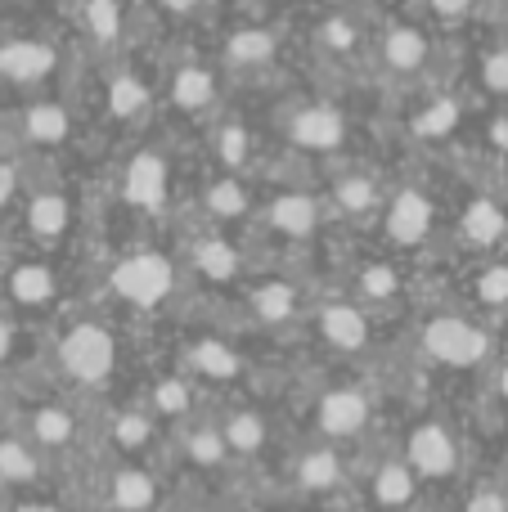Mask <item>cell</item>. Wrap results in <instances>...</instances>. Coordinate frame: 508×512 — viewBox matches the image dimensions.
I'll use <instances>...</instances> for the list:
<instances>
[{"mask_svg": "<svg viewBox=\"0 0 508 512\" xmlns=\"http://www.w3.org/2000/svg\"><path fill=\"white\" fill-rule=\"evenodd\" d=\"M45 477H50V459L23 432L5 427L0 432V490L5 495H36Z\"/></svg>", "mask_w": 508, "mask_h": 512, "instance_id": "44dd1931", "label": "cell"}, {"mask_svg": "<svg viewBox=\"0 0 508 512\" xmlns=\"http://www.w3.org/2000/svg\"><path fill=\"white\" fill-rule=\"evenodd\" d=\"M504 477H508V445H504Z\"/></svg>", "mask_w": 508, "mask_h": 512, "instance_id": "f907efd6", "label": "cell"}, {"mask_svg": "<svg viewBox=\"0 0 508 512\" xmlns=\"http://www.w3.org/2000/svg\"><path fill=\"white\" fill-rule=\"evenodd\" d=\"M198 400H203V387H198V382L189 378L180 364L149 373V378H144V387H140V405L149 409L162 427H176V423L198 418Z\"/></svg>", "mask_w": 508, "mask_h": 512, "instance_id": "e0dca14e", "label": "cell"}, {"mask_svg": "<svg viewBox=\"0 0 508 512\" xmlns=\"http://www.w3.org/2000/svg\"><path fill=\"white\" fill-rule=\"evenodd\" d=\"M459 117H464V108H459V99L441 95V99H432V104L423 108L419 117H414V131H419L423 140H446V135H455Z\"/></svg>", "mask_w": 508, "mask_h": 512, "instance_id": "8d00e7d4", "label": "cell"}, {"mask_svg": "<svg viewBox=\"0 0 508 512\" xmlns=\"http://www.w3.org/2000/svg\"><path fill=\"white\" fill-rule=\"evenodd\" d=\"M203 212L212 216L216 230H225V225H243L252 212H257L248 176H230V171H221V176L203 189Z\"/></svg>", "mask_w": 508, "mask_h": 512, "instance_id": "1f68e13d", "label": "cell"}, {"mask_svg": "<svg viewBox=\"0 0 508 512\" xmlns=\"http://www.w3.org/2000/svg\"><path fill=\"white\" fill-rule=\"evenodd\" d=\"M473 301L486 310H504L508 306V261H486L473 274Z\"/></svg>", "mask_w": 508, "mask_h": 512, "instance_id": "74e56055", "label": "cell"}, {"mask_svg": "<svg viewBox=\"0 0 508 512\" xmlns=\"http://www.w3.org/2000/svg\"><path fill=\"white\" fill-rule=\"evenodd\" d=\"M347 113L329 99H306L284 117V140L302 153H338L347 144Z\"/></svg>", "mask_w": 508, "mask_h": 512, "instance_id": "9a60e30c", "label": "cell"}, {"mask_svg": "<svg viewBox=\"0 0 508 512\" xmlns=\"http://www.w3.org/2000/svg\"><path fill=\"white\" fill-rule=\"evenodd\" d=\"M117 360H122V342L117 328L104 315H72L63 319L59 337H54V369L63 382L77 391H99L113 382Z\"/></svg>", "mask_w": 508, "mask_h": 512, "instance_id": "6da1fadb", "label": "cell"}, {"mask_svg": "<svg viewBox=\"0 0 508 512\" xmlns=\"http://www.w3.org/2000/svg\"><path fill=\"white\" fill-rule=\"evenodd\" d=\"M495 400H500V405H508V364H500V369H495Z\"/></svg>", "mask_w": 508, "mask_h": 512, "instance_id": "c3c4849f", "label": "cell"}, {"mask_svg": "<svg viewBox=\"0 0 508 512\" xmlns=\"http://www.w3.org/2000/svg\"><path fill=\"white\" fill-rule=\"evenodd\" d=\"M315 41L333 54H351V50H360V23L347 14H329L320 27H315Z\"/></svg>", "mask_w": 508, "mask_h": 512, "instance_id": "f35d334b", "label": "cell"}, {"mask_svg": "<svg viewBox=\"0 0 508 512\" xmlns=\"http://www.w3.org/2000/svg\"><path fill=\"white\" fill-rule=\"evenodd\" d=\"M72 221H77V207H72L68 189H32L23 207V225L32 234V243L41 248H59L72 234Z\"/></svg>", "mask_w": 508, "mask_h": 512, "instance_id": "cb8c5ba5", "label": "cell"}, {"mask_svg": "<svg viewBox=\"0 0 508 512\" xmlns=\"http://www.w3.org/2000/svg\"><path fill=\"white\" fill-rule=\"evenodd\" d=\"M396 454L405 459V468L414 472V481L423 486H455L464 477V441L441 414H419L401 432Z\"/></svg>", "mask_w": 508, "mask_h": 512, "instance_id": "277c9868", "label": "cell"}, {"mask_svg": "<svg viewBox=\"0 0 508 512\" xmlns=\"http://www.w3.org/2000/svg\"><path fill=\"white\" fill-rule=\"evenodd\" d=\"M162 441V423L140 405H113L104 414V432H99V445H104L108 459H149Z\"/></svg>", "mask_w": 508, "mask_h": 512, "instance_id": "2e32d148", "label": "cell"}, {"mask_svg": "<svg viewBox=\"0 0 508 512\" xmlns=\"http://www.w3.org/2000/svg\"><path fill=\"white\" fill-rule=\"evenodd\" d=\"M0 306L14 315H41V310L63 306V274L45 256H23L0 274Z\"/></svg>", "mask_w": 508, "mask_h": 512, "instance_id": "8fae6325", "label": "cell"}, {"mask_svg": "<svg viewBox=\"0 0 508 512\" xmlns=\"http://www.w3.org/2000/svg\"><path fill=\"white\" fill-rule=\"evenodd\" d=\"M266 512H306L302 504H279V508H266Z\"/></svg>", "mask_w": 508, "mask_h": 512, "instance_id": "681fc988", "label": "cell"}, {"mask_svg": "<svg viewBox=\"0 0 508 512\" xmlns=\"http://www.w3.org/2000/svg\"><path fill=\"white\" fill-rule=\"evenodd\" d=\"M212 158L221 162V171L230 176H248L257 167V135L239 122V117H225L212 126Z\"/></svg>", "mask_w": 508, "mask_h": 512, "instance_id": "836d02e7", "label": "cell"}, {"mask_svg": "<svg viewBox=\"0 0 508 512\" xmlns=\"http://www.w3.org/2000/svg\"><path fill=\"white\" fill-rule=\"evenodd\" d=\"M59 68V50L45 36H5L0 41V81L9 86H36V81L54 77Z\"/></svg>", "mask_w": 508, "mask_h": 512, "instance_id": "603a6c76", "label": "cell"}, {"mask_svg": "<svg viewBox=\"0 0 508 512\" xmlns=\"http://www.w3.org/2000/svg\"><path fill=\"white\" fill-rule=\"evenodd\" d=\"M23 414H18V427L14 432H23L27 441L36 445V450L45 454V459H54V454H72L81 445V414L72 400L63 396H36L27 400V405H18Z\"/></svg>", "mask_w": 508, "mask_h": 512, "instance_id": "30bf717a", "label": "cell"}, {"mask_svg": "<svg viewBox=\"0 0 508 512\" xmlns=\"http://www.w3.org/2000/svg\"><path fill=\"white\" fill-rule=\"evenodd\" d=\"M122 203L144 216H158L171 203V162L162 149H140L122 167Z\"/></svg>", "mask_w": 508, "mask_h": 512, "instance_id": "ac0fdd59", "label": "cell"}, {"mask_svg": "<svg viewBox=\"0 0 508 512\" xmlns=\"http://www.w3.org/2000/svg\"><path fill=\"white\" fill-rule=\"evenodd\" d=\"M81 27L95 45L122 41V5L117 0H81Z\"/></svg>", "mask_w": 508, "mask_h": 512, "instance_id": "d590c367", "label": "cell"}, {"mask_svg": "<svg viewBox=\"0 0 508 512\" xmlns=\"http://www.w3.org/2000/svg\"><path fill=\"white\" fill-rule=\"evenodd\" d=\"M221 59L230 72H261L279 59V36L270 32V27H257V23L234 27L221 45Z\"/></svg>", "mask_w": 508, "mask_h": 512, "instance_id": "f546056e", "label": "cell"}, {"mask_svg": "<svg viewBox=\"0 0 508 512\" xmlns=\"http://www.w3.org/2000/svg\"><path fill=\"white\" fill-rule=\"evenodd\" d=\"M185 274H198V279H207V283H239L243 274H248V261H243V252H239V243L230 239L225 230H207V234H198L194 243L185 248Z\"/></svg>", "mask_w": 508, "mask_h": 512, "instance_id": "7402d4cb", "label": "cell"}, {"mask_svg": "<svg viewBox=\"0 0 508 512\" xmlns=\"http://www.w3.org/2000/svg\"><path fill=\"white\" fill-rule=\"evenodd\" d=\"M311 333L329 355L356 360L374 346V310L351 297H320L311 310Z\"/></svg>", "mask_w": 508, "mask_h": 512, "instance_id": "9c48e42d", "label": "cell"}, {"mask_svg": "<svg viewBox=\"0 0 508 512\" xmlns=\"http://www.w3.org/2000/svg\"><path fill=\"white\" fill-rule=\"evenodd\" d=\"M311 436L315 441H333V445H356L374 432L378 418V396L369 382L360 378H333L324 382L311 396Z\"/></svg>", "mask_w": 508, "mask_h": 512, "instance_id": "3957f363", "label": "cell"}, {"mask_svg": "<svg viewBox=\"0 0 508 512\" xmlns=\"http://www.w3.org/2000/svg\"><path fill=\"white\" fill-rule=\"evenodd\" d=\"M432 59V41L423 27L414 23H392L383 32V68L396 77H419Z\"/></svg>", "mask_w": 508, "mask_h": 512, "instance_id": "4dcf8cb0", "label": "cell"}, {"mask_svg": "<svg viewBox=\"0 0 508 512\" xmlns=\"http://www.w3.org/2000/svg\"><path fill=\"white\" fill-rule=\"evenodd\" d=\"M351 490H360V512H410L419 504V481L396 450L369 459Z\"/></svg>", "mask_w": 508, "mask_h": 512, "instance_id": "7c38bea8", "label": "cell"}, {"mask_svg": "<svg viewBox=\"0 0 508 512\" xmlns=\"http://www.w3.org/2000/svg\"><path fill=\"white\" fill-rule=\"evenodd\" d=\"M23 140L32 149H63L72 140V108L59 99H32L23 108Z\"/></svg>", "mask_w": 508, "mask_h": 512, "instance_id": "d6a6232c", "label": "cell"}, {"mask_svg": "<svg viewBox=\"0 0 508 512\" xmlns=\"http://www.w3.org/2000/svg\"><path fill=\"white\" fill-rule=\"evenodd\" d=\"M27 337H23V324H18V315L9 306H0V369H9V364L23 355Z\"/></svg>", "mask_w": 508, "mask_h": 512, "instance_id": "b9f144b4", "label": "cell"}, {"mask_svg": "<svg viewBox=\"0 0 508 512\" xmlns=\"http://www.w3.org/2000/svg\"><path fill=\"white\" fill-rule=\"evenodd\" d=\"M401 297H405V270L396 261L374 256V261H360L351 270V301H360L365 310H392L401 306Z\"/></svg>", "mask_w": 508, "mask_h": 512, "instance_id": "d4e9b609", "label": "cell"}, {"mask_svg": "<svg viewBox=\"0 0 508 512\" xmlns=\"http://www.w3.org/2000/svg\"><path fill=\"white\" fill-rule=\"evenodd\" d=\"M176 454L194 472H203V477H212V472H221L225 463H230V450H225V441H221V427H216V418H203V414L185 423V432H180V441H176Z\"/></svg>", "mask_w": 508, "mask_h": 512, "instance_id": "f1b7e54d", "label": "cell"}, {"mask_svg": "<svg viewBox=\"0 0 508 512\" xmlns=\"http://www.w3.org/2000/svg\"><path fill=\"white\" fill-rule=\"evenodd\" d=\"M477 77H482L486 95L508 99V36H504L500 45H491V50L482 54V68H477Z\"/></svg>", "mask_w": 508, "mask_h": 512, "instance_id": "ab89813d", "label": "cell"}, {"mask_svg": "<svg viewBox=\"0 0 508 512\" xmlns=\"http://www.w3.org/2000/svg\"><path fill=\"white\" fill-rule=\"evenodd\" d=\"M508 239V207L491 194L468 198V207L459 212V243L473 252H495Z\"/></svg>", "mask_w": 508, "mask_h": 512, "instance_id": "4316f807", "label": "cell"}, {"mask_svg": "<svg viewBox=\"0 0 508 512\" xmlns=\"http://www.w3.org/2000/svg\"><path fill=\"white\" fill-rule=\"evenodd\" d=\"M428 9L441 18V23H464L477 9V0H428Z\"/></svg>", "mask_w": 508, "mask_h": 512, "instance_id": "7bdbcfd3", "label": "cell"}, {"mask_svg": "<svg viewBox=\"0 0 508 512\" xmlns=\"http://www.w3.org/2000/svg\"><path fill=\"white\" fill-rule=\"evenodd\" d=\"M261 221H266L270 234H279V239H288V243H311V239H320L324 221H329V207H324L320 194L284 189V194H275L266 203Z\"/></svg>", "mask_w": 508, "mask_h": 512, "instance_id": "ffe728a7", "label": "cell"}, {"mask_svg": "<svg viewBox=\"0 0 508 512\" xmlns=\"http://www.w3.org/2000/svg\"><path fill=\"white\" fill-rule=\"evenodd\" d=\"M284 472H288V486L302 499H329V495H342V490L356 486V468H351L347 445L315 441V436L302 441L297 450H288Z\"/></svg>", "mask_w": 508, "mask_h": 512, "instance_id": "52a82bcc", "label": "cell"}, {"mask_svg": "<svg viewBox=\"0 0 508 512\" xmlns=\"http://www.w3.org/2000/svg\"><path fill=\"white\" fill-rule=\"evenodd\" d=\"M216 427H221L230 459H261L275 445V423H270V409L261 400H230L216 414Z\"/></svg>", "mask_w": 508, "mask_h": 512, "instance_id": "d6986e66", "label": "cell"}, {"mask_svg": "<svg viewBox=\"0 0 508 512\" xmlns=\"http://www.w3.org/2000/svg\"><path fill=\"white\" fill-rule=\"evenodd\" d=\"M162 477L144 459H108L95 481V512H158Z\"/></svg>", "mask_w": 508, "mask_h": 512, "instance_id": "ba28073f", "label": "cell"}, {"mask_svg": "<svg viewBox=\"0 0 508 512\" xmlns=\"http://www.w3.org/2000/svg\"><path fill=\"white\" fill-rule=\"evenodd\" d=\"M419 351L432 369L468 373L491 360V333L464 310H432L419 324Z\"/></svg>", "mask_w": 508, "mask_h": 512, "instance_id": "5b68a950", "label": "cell"}, {"mask_svg": "<svg viewBox=\"0 0 508 512\" xmlns=\"http://www.w3.org/2000/svg\"><path fill=\"white\" fill-rule=\"evenodd\" d=\"M153 5H162L167 14H194V9L203 5V0H153Z\"/></svg>", "mask_w": 508, "mask_h": 512, "instance_id": "7dc6e473", "label": "cell"}, {"mask_svg": "<svg viewBox=\"0 0 508 512\" xmlns=\"http://www.w3.org/2000/svg\"><path fill=\"white\" fill-rule=\"evenodd\" d=\"M171 104L189 117H207L216 104H221V77H216L212 63H180L171 72Z\"/></svg>", "mask_w": 508, "mask_h": 512, "instance_id": "83f0119b", "label": "cell"}, {"mask_svg": "<svg viewBox=\"0 0 508 512\" xmlns=\"http://www.w3.org/2000/svg\"><path fill=\"white\" fill-rule=\"evenodd\" d=\"M5 427H9V423H5V414H0V432H5Z\"/></svg>", "mask_w": 508, "mask_h": 512, "instance_id": "f5cc1de1", "label": "cell"}, {"mask_svg": "<svg viewBox=\"0 0 508 512\" xmlns=\"http://www.w3.org/2000/svg\"><path fill=\"white\" fill-rule=\"evenodd\" d=\"M383 185H378L369 171H342L338 180L329 185L324 194V207L329 216H342V221H365V216H378L383 212Z\"/></svg>", "mask_w": 508, "mask_h": 512, "instance_id": "484cf974", "label": "cell"}, {"mask_svg": "<svg viewBox=\"0 0 508 512\" xmlns=\"http://www.w3.org/2000/svg\"><path fill=\"white\" fill-rule=\"evenodd\" d=\"M180 369L198 382V387H221V391H243L252 387V360L234 337L216 333V328H203V333H189L180 342Z\"/></svg>", "mask_w": 508, "mask_h": 512, "instance_id": "8992f818", "label": "cell"}, {"mask_svg": "<svg viewBox=\"0 0 508 512\" xmlns=\"http://www.w3.org/2000/svg\"><path fill=\"white\" fill-rule=\"evenodd\" d=\"M18 198V167L14 162H0V212Z\"/></svg>", "mask_w": 508, "mask_h": 512, "instance_id": "f6af8a7d", "label": "cell"}, {"mask_svg": "<svg viewBox=\"0 0 508 512\" xmlns=\"http://www.w3.org/2000/svg\"><path fill=\"white\" fill-rule=\"evenodd\" d=\"M486 140H491L500 153H508V113L495 117V122H491V131H486Z\"/></svg>", "mask_w": 508, "mask_h": 512, "instance_id": "bcb514c9", "label": "cell"}, {"mask_svg": "<svg viewBox=\"0 0 508 512\" xmlns=\"http://www.w3.org/2000/svg\"><path fill=\"white\" fill-rule=\"evenodd\" d=\"M329 5H351V0H329Z\"/></svg>", "mask_w": 508, "mask_h": 512, "instance_id": "816d5d0a", "label": "cell"}, {"mask_svg": "<svg viewBox=\"0 0 508 512\" xmlns=\"http://www.w3.org/2000/svg\"><path fill=\"white\" fill-rule=\"evenodd\" d=\"M5 512H72V508H63L59 499H41V490H36V495H18Z\"/></svg>", "mask_w": 508, "mask_h": 512, "instance_id": "ee69618b", "label": "cell"}, {"mask_svg": "<svg viewBox=\"0 0 508 512\" xmlns=\"http://www.w3.org/2000/svg\"><path fill=\"white\" fill-rule=\"evenodd\" d=\"M243 315H248V324L261 328V333H284V328L302 324L306 297L288 274H261V279H248Z\"/></svg>", "mask_w": 508, "mask_h": 512, "instance_id": "4fadbf2b", "label": "cell"}, {"mask_svg": "<svg viewBox=\"0 0 508 512\" xmlns=\"http://www.w3.org/2000/svg\"><path fill=\"white\" fill-rule=\"evenodd\" d=\"M464 512H508V486H500V481H477V486H468Z\"/></svg>", "mask_w": 508, "mask_h": 512, "instance_id": "60d3db41", "label": "cell"}, {"mask_svg": "<svg viewBox=\"0 0 508 512\" xmlns=\"http://www.w3.org/2000/svg\"><path fill=\"white\" fill-rule=\"evenodd\" d=\"M432 230H437V198L423 185H401L383 203V234L392 248L419 252L432 239Z\"/></svg>", "mask_w": 508, "mask_h": 512, "instance_id": "5bb4252c", "label": "cell"}, {"mask_svg": "<svg viewBox=\"0 0 508 512\" xmlns=\"http://www.w3.org/2000/svg\"><path fill=\"white\" fill-rule=\"evenodd\" d=\"M108 297L122 310H135V315H158L176 301L180 283H185V270L171 252L162 248H135L122 252L113 265H108Z\"/></svg>", "mask_w": 508, "mask_h": 512, "instance_id": "7a4b0ae2", "label": "cell"}, {"mask_svg": "<svg viewBox=\"0 0 508 512\" xmlns=\"http://www.w3.org/2000/svg\"><path fill=\"white\" fill-rule=\"evenodd\" d=\"M104 104H108V117H113V122H140L153 104V90L135 68H113L108 72Z\"/></svg>", "mask_w": 508, "mask_h": 512, "instance_id": "e575fe53", "label": "cell"}]
</instances>
